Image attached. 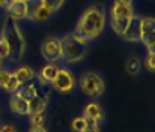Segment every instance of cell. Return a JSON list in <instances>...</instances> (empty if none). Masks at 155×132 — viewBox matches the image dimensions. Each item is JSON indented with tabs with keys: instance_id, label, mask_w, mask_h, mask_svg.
<instances>
[{
	"instance_id": "1",
	"label": "cell",
	"mask_w": 155,
	"mask_h": 132,
	"mask_svg": "<svg viewBox=\"0 0 155 132\" xmlns=\"http://www.w3.org/2000/svg\"><path fill=\"white\" fill-rule=\"evenodd\" d=\"M105 26H107L105 8L103 5H91L78 17L72 33L83 42L89 44L103 35Z\"/></svg>"
},
{
	"instance_id": "2",
	"label": "cell",
	"mask_w": 155,
	"mask_h": 132,
	"mask_svg": "<svg viewBox=\"0 0 155 132\" xmlns=\"http://www.w3.org/2000/svg\"><path fill=\"white\" fill-rule=\"evenodd\" d=\"M0 36L5 38V41L9 45V50H11V59L12 62H20L24 54H26V36H24V32L21 30V27L18 26L17 21L14 20H9L6 18L3 26H2V30H0Z\"/></svg>"
},
{
	"instance_id": "3",
	"label": "cell",
	"mask_w": 155,
	"mask_h": 132,
	"mask_svg": "<svg viewBox=\"0 0 155 132\" xmlns=\"http://www.w3.org/2000/svg\"><path fill=\"white\" fill-rule=\"evenodd\" d=\"M65 47V59L66 63H78L87 54V44L78 39L74 33H68L62 38Z\"/></svg>"
},
{
	"instance_id": "4",
	"label": "cell",
	"mask_w": 155,
	"mask_h": 132,
	"mask_svg": "<svg viewBox=\"0 0 155 132\" xmlns=\"http://www.w3.org/2000/svg\"><path fill=\"white\" fill-rule=\"evenodd\" d=\"M78 87L84 95L91 98H100L105 92V83L103 77L97 72H86L78 78Z\"/></svg>"
},
{
	"instance_id": "5",
	"label": "cell",
	"mask_w": 155,
	"mask_h": 132,
	"mask_svg": "<svg viewBox=\"0 0 155 132\" xmlns=\"http://www.w3.org/2000/svg\"><path fill=\"white\" fill-rule=\"evenodd\" d=\"M50 86H51V89H54L56 92H59V93L68 95V93H71V92L75 89L77 81H75V78H74V75H72L71 71H68V69H65V68H59L57 75L54 77V80L51 81Z\"/></svg>"
},
{
	"instance_id": "6",
	"label": "cell",
	"mask_w": 155,
	"mask_h": 132,
	"mask_svg": "<svg viewBox=\"0 0 155 132\" xmlns=\"http://www.w3.org/2000/svg\"><path fill=\"white\" fill-rule=\"evenodd\" d=\"M148 50H155V18L142 17L140 20V39Z\"/></svg>"
},
{
	"instance_id": "7",
	"label": "cell",
	"mask_w": 155,
	"mask_h": 132,
	"mask_svg": "<svg viewBox=\"0 0 155 132\" xmlns=\"http://www.w3.org/2000/svg\"><path fill=\"white\" fill-rule=\"evenodd\" d=\"M59 41L60 38L50 35V36H45L44 41L41 42V56L48 63L59 62Z\"/></svg>"
},
{
	"instance_id": "8",
	"label": "cell",
	"mask_w": 155,
	"mask_h": 132,
	"mask_svg": "<svg viewBox=\"0 0 155 132\" xmlns=\"http://www.w3.org/2000/svg\"><path fill=\"white\" fill-rule=\"evenodd\" d=\"M140 20H142V17L137 15V14H133L130 17L128 26H127L125 32L120 36L124 41H127V42H139V39H140Z\"/></svg>"
},
{
	"instance_id": "9",
	"label": "cell",
	"mask_w": 155,
	"mask_h": 132,
	"mask_svg": "<svg viewBox=\"0 0 155 132\" xmlns=\"http://www.w3.org/2000/svg\"><path fill=\"white\" fill-rule=\"evenodd\" d=\"M83 117L86 119L87 123H95L100 125L104 120V110L103 107L97 102H89L84 110H83Z\"/></svg>"
},
{
	"instance_id": "10",
	"label": "cell",
	"mask_w": 155,
	"mask_h": 132,
	"mask_svg": "<svg viewBox=\"0 0 155 132\" xmlns=\"http://www.w3.org/2000/svg\"><path fill=\"white\" fill-rule=\"evenodd\" d=\"M6 15L9 20H14V21H20V20H26V14H27V5L26 2H15L12 0L6 8Z\"/></svg>"
},
{
	"instance_id": "11",
	"label": "cell",
	"mask_w": 155,
	"mask_h": 132,
	"mask_svg": "<svg viewBox=\"0 0 155 132\" xmlns=\"http://www.w3.org/2000/svg\"><path fill=\"white\" fill-rule=\"evenodd\" d=\"M14 95L18 96L20 99L29 102L30 99H33L35 96L39 95V90L36 87V84H33V83H26V84H21L20 87L17 89V92H15Z\"/></svg>"
},
{
	"instance_id": "12",
	"label": "cell",
	"mask_w": 155,
	"mask_h": 132,
	"mask_svg": "<svg viewBox=\"0 0 155 132\" xmlns=\"http://www.w3.org/2000/svg\"><path fill=\"white\" fill-rule=\"evenodd\" d=\"M133 14H134L133 5H120L113 2L110 9V18H130Z\"/></svg>"
},
{
	"instance_id": "13",
	"label": "cell",
	"mask_w": 155,
	"mask_h": 132,
	"mask_svg": "<svg viewBox=\"0 0 155 132\" xmlns=\"http://www.w3.org/2000/svg\"><path fill=\"white\" fill-rule=\"evenodd\" d=\"M9 108L12 113L18 114V116H27L29 114V102L20 99L18 96H15L12 93V96L9 98Z\"/></svg>"
},
{
	"instance_id": "14",
	"label": "cell",
	"mask_w": 155,
	"mask_h": 132,
	"mask_svg": "<svg viewBox=\"0 0 155 132\" xmlns=\"http://www.w3.org/2000/svg\"><path fill=\"white\" fill-rule=\"evenodd\" d=\"M57 71H59V66H57L56 63H48V65H45L35 77L44 80V81L48 83V84H51V81L54 80V77L57 75Z\"/></svg>"
},
{
	"instance_id": "15",
	"label": "cell",
	"mask_w": 155,
	"mask_h": 132,
	"mask_svg": "<svg viewBox=\"0 0 155 132\" xmlns=\"http://www.w3.org/2000/svg\"><path fill=\"white\" fill-rule=\"evenodd\" d=\"M14 75L17 77V80L20 81V84H26V83H30V81L35 78L36 72H35L30 66H20V68L14 72Z\"/></svg>"
},
{
	"instance_id": "16",
	"label": "cell",
	"mask_w": 155,
	"mask_h": 132,
	"mask_svg": "<svg viewBox=\"0 0 155 132\" xmlns=\"http://www.w3.org/2000/svg\"><path fill=\"white\" fill-rule=\"evenodd\" d=\"M47 102H48L47 98H44V96H41V95L35 96L33 99L29 101V114L45 111V108H47ZM29 114H27V116H29Z\"/></svg>"
},
{
	"instance_id": "17",
	"label": "cell",
	"mask_w": 155,
	"mask_h": 132,
	"mask_svg": "<svg viewBox=\"0 0 155 132\" xmlns=\"http://www.w3.org/2000/svg\"><path fill=\"white\" fill-rule=\"evenodd\" d=\"M128 21H130V18H110V27H111L113 33L120 38L128 26Z\"/></svg>"
},
{
	"instance_id": "18",
	"label": "cell",
	"mask_w": 155,
	"mask_h": 132,
	"mask_svg": "<svg viewBox=\"0 0 155 132\" xmlns=\"http://www.w3.org/2000/svg\"><path fill=\"white\" fill-rule=\"evenodd\" d=\"M125 69L130 75H137L140 71H142V62L137 59V57H130L127 60V65H125Z\"/></svg>"
},
{
	"instance_id": "19",
	"label": "cell",
	"mask_w": 155,
	"mask_h": 132,
	"mask_svg": "<svg viewBox=\"0 0 155 132\" xmlns=\"http://www.w3.org/2000/svg\"><path fill=\"white\" fill-rule=\"evenodd\" d=\"M53 14H54V12H53L51 9L42 3L41 8H39V9L36 11V14H35V21H45V20H48V18L51 17Z\"/></svg>"
},
{
	"instance_id": "20",
	"label": "cell",
	"mask_w": 155,
	"mask_h": 132,
	"mask_svg": "<svg viewBox=\"0 0 155 132\" xmlns=\"http://www.w3.org/2000/svg\"><path fill=\"white\" fill-rule=\"evenodd\" d=\"M20 86H21V84H20V81L17 80V77H15V75H14V72H12V75L9 77V80H8V83L5 84L3 90L12 95V93H15V92H17V89L20 87Z\"/></svg>"
},
{
	"instance_id": "21",
	"label": "cell",
	"mask_w": 155,
	"mask_h": 132,
	"mask_svg": "<svg viewBox=\"0 0 155 132\" xmlns=\"http://www.w3.org/2000/svg\"><path fill=\"white\" fill-rule=\"evenodd\" d=\"M86 126H87V122H86V119L83 116L81 117H75L72 120V123H71V129L74 132H83L86 129Z\"/></svg>"
},
{
	"instance_id": "22",
	"label": "cell",
	"mask_w": 155,
	"mask_h": 132,
	"mask_svg": "<svg viewBox=\"0 0 155 132\" xmlns=\"http://www.w3.org/2000/svg\"><path fill=\"white\" fill-rule=\"evenodd\" d=\"M145 68L149 72L155 71V50H148L146 57H145Z\"/></svg>"
},
{
	"instance_id": "23",
	"label": "cell",
	"mask_w": 155,
	"mask_h": 132,
	"mask_svg": "<svg viewBox=\"0 0 155 132\" xmlns=\"http://www.w3.org/2000/svg\"><path fill=\"white\" fill-rule=\"evenodd\" d=\"M29 117H30V123H32V126H44V122H45V111L29 114Z\"/></svg>"
},
{
	"instance_id": "24",
	"label": "cell",
	"mask_w": 155,
	"mask_h": 132,
	"mask_svg": "<svg viewBox=\"0 0 155 132\" xmlns=\"http://www.w3.org/2000/svg\"><path fill=\"white\" fill-rule=\"evenodd\" d=\"M11 56V50H9V45L5 41L3 36H0V57L2 59H8Z\"/></svg>"
},
{
	"instance_id": "25",
	"label": "cell",
	"mask_w": 155,
	"mask_h": 132,
	"mask_svg": "<svg viewBox=\"0 0 155 132\" xmlns=\"http://www.w3.org/2000/svg\"><path fill=\"white\" fill-rule=\"evenodd\" d=\"M42 3L45 6H48L53 12H56V11H59L62 8V5L65 3V0H42Z\"/></svg>"
},
{
	"instance_id": "26",
	"label": "cell",
	"mask_w": 155,
	"mask_h": 132,
	"mask_svg": "<svg viewBox=\"0 0 155 132\" xmlns=\"http://www.w3.org/2000/svg\"><path fill=\"white\" fill-rule=\"evenodd\" d=\"M11 75H12V72H11V71L0 68V87L2 89L5 87V84L8 83V80H9V77H11Z\"/></svg>"
},
{
	"instance_id": "27",
	"label": "cell",
	"mask_w": 155,
	"mask_h": 132,
	"mask_svg": "<svg viewBox=\"0 0 155 132\" xmlns=\"http://www.w3.org/2000/svg\"><path fill=\"white\" fill-rule=\"evenodd\" d=\"M63 59H65V47H63V41L60 38V41H59V62H63Z\"/></svg>"
},
{
	"instance_id": "28",
	"label": "cell",
	"mask_w": 155,
	"mask_h": 132,
	"mask_svg": "<svg viewBox=\"0 0 155 132\" xmlns=\"http://www.w3.org/2000/svg\"><path fill=\"white\" fill-rule=\"evenodd\" d=\"M83 132H101L100 131V125H95V123H87L86 129Z\"/></svg>"
},
{
	"instance_id": "29",
	"label": "cell",
	"mask_w": 155,
	"mask_h": 132,
	"mask_svg": "<svg viewBox=\"0 0 155 132\" xmlns=\"http://www.w3.org/2000/svg\"><path fill=\"white\" fill-rule=\"evenodd\" d=\"M0 132H17V129L12 125H3L0 126Z\"/></svg>"
},
{
	"instance_id": "30",
	"label": "cell",
	"mask_w": 155,
	"mask_h": 132,
	"mask_svg": "<svg viewBox=\"0 0 155 132\" xmlns=\"http://www.w3.org/2000/svg\"><path fill=\"white\" fill-rule=\"evenodd\" d=\"M29 132H47V129L44 128V126H32Z\"/></svg>"
},
{
	"instance_id": "31",
	"label": "cell",
	"mask_w": 155,
	"mask_h": 132,
	"mask_svg": "<svg viewBox=\"0 0 155 132\" xmlns=\"http://www.w3.org/2000/svg\"><path fill=\"white\" fill-rule=\"evenodd\" d=\"M12 0H0V9H5Z\"/></svg>"
},
{
	"instance_id": "32",
	"label": "cell",
	"mask_w": 155,
	"mask_h": 132,
	"mask_svg": "<svg viewBox=\"0 0 155 132\" xmlns=\"http://www.w3.org/2000/svg\"><path fill=\"white\" fill-rule=\"evenodd\" d=\"M114 3H120V5H133V0H114Z\"/></svg>"
},
{
	"instance_id": "33",
	"label": "cell",
	"mask_w": 155,
	"mask_h": 132,
	"mask_svg": "<svg viewBox=\"0 0 155 132\" xmlns=\"http://www.w3.org/2000/svg\"><path fill=\"white\" fill-rule=\"evenodd\" d=\"M3 62H5V59H2V57H0V66L3 65Z\"/></svg>"
},
{
	"instance_id": "34",
	"label": "cell",
	"mask_w": 155,
	"mask_h": 132,
	"mask_svg": "<svg viewBox=\"0 0 155 132\" xmlns=\"http://www.w3.org/2000/svg\"><path fill=\"white\" fill-rule=\"evenodd\" d=\"M15 2H27V0H15Z\"/></svg>"
}]
</instances>
